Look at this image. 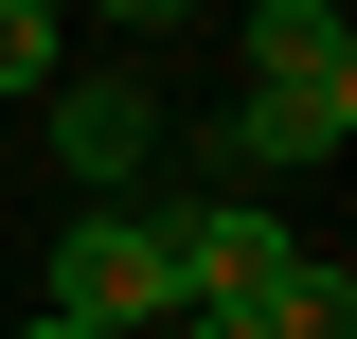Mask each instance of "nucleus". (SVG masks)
Instances as JSON below:
<instances>
[{
  "label": "nucleus",
  "mask_w": 357,
  "mask_h": 339,
  "mask_svg": "<svg viewBox=\"0 0 357 339\" xmlns=\"http://www.w3.org/2000/svg\"><path fill=\"white\" fill-rule=\"evenodd\" d=\"M36 303L89 339H161L178 322V250H161V214L143 197H72V232L36 250Z\"/></svg>",
  "instance_id": "f257e3e1"
},
{
  "label": "nucleus",
  "mask_w": 357,
  "mask_h": 339,
  "mask_svg": "<svg viewBox=\"0 0 357 339\" xmlns=\"http://www.w3.org/2000/svg\"><path fill=\"white\" fill-rule=\"evenodd\" d=\"M340 126H357V89H232L215 126H197V161H215V197H250L286 161H340Z\"/></svg>",
  "instance_id": "7ed1b4c3"
},
{
  "label": "nucleus",
  "mask_w": 357,
  "mask_h": 339,
  "mask_svg": "<svg viewBox=\"0 0 357 339\" xmlns=\"http://www.w3.org/2000/svg\"><path fill=\"white\" fill-rule=\"evenodd\" d=\"M232 322H250V339H357V268H340V250H304L268 303H232Z\"/></svg>",
  "instance_id": "423d86ee"
},
{
  "label": "nucleus",
  "mask_w": 357,
  "mask_h": 339,
  "mask_svg": "<svg viewBox=\"0 0 357 339\" xmlns=\"http://www.w3.org/2000/svg\"><path fill=\"white\" fill-rule=\"evenodd\" d=\"M36 126H54V179H72V197H143V161H161V89L143 72H54L36 89Z\"/></svg>",
  "instance_id": "f03ea898"
},
{
  "label": "nucleus",
  "mask_w": 357,
  "mask_h": 339,
  "mask_svg": "<svg viewBox=\"0 0 357 339\" xmlns=\"http://www.w3.org/2000/svg\"><path fill=\"white\" fill-rule=\"evenodd\" d=\"M250 89H357V18L340 0H250Z\"/></svg>",
  "instance_id": "39448f33"
},
{
  "label": "nucleus",
  "mask_w": 357,
  "mask_h": 339,
  "mask_svg": "<svg viewBox=\"0 0 357 339\" xmlns=\"http://www.w3.org/2000/svg\"><path fill=\"white\" fill-rule=\"evenodd\" d=\"M18 339H89V322H54V303H36V322H18Z\"/></svg>",
  "instance_id": "6e6552de"
},
{
  "label": "nucleus",
  "mask_w": 357,
  "mask_h": 339,
  "mask_svg": "<svg viewBox=\"0 0 357 339\" xmlns=\"http://www.w3.org/2000/svg\"><path fill=\"white\" fill-rule=\"evenodd\" d=\"M161 250H178V303H268L286 268H304V232L268 197H197V214H161Z\"/></svg>",
  "instance_id": "20e7f679"
},
{
  "label": "nucleus",
  "mask_w": 357,
  "mask_h": 339,
  "mask_svg": "<svg viewBox=\"0 0 357 339\" xmlns=\"http://www.w3.org/2000/svg\"><path fill=\"white\" fill-rule=\"evenodd\" d=\"M54 72H72V18L54 0H0V107H36Z\"/></svg>",
  "instance_id": "0eeeda50"
}]
</instances>
